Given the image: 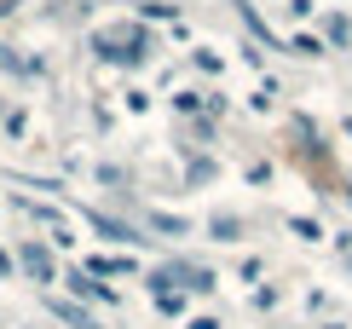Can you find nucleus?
Wrapping results in <instances>:
<instances>
[{
    "mask_svg": "<svg viewBox=\"0 0 352 329\" xmlns=\"http://www.w3.org/2000/svg\"><path fill=\"white\" fill-rule=\"evenodd\" d=\"M23 266H29V272H35V283H52V260H47V248L23 243Z\"/></svg>",
    "mask_w": 352,
    "mask_h": 329,
    "instance_id": "nucleus-1",
    "label": "nucleus"
},
{
    "mask_svg": "<svg viewBox=\"0 0 352 329\" xmlns=\"http://www.w3.org/2000/svg\"><path fill=\"white\" fill-rule=\"evenodd\" d=\"M64 283H69V289H76V295H87V301H104V289H98V283L87 277V272H76V277H64Z\"/></svg>",
    "mask_w": 352,
    "mask_h": 329,
    "instance_id": "nucleus-2",
    "label": "nucleus"
},
{
    "mask_svg": "<svg viewBox=\"0 0 352 329\" xmlns=\"http://www.w3.org/2000/svg\"><path fill=\"white\" fill-rule=\"evenodd\" d=\"M52 312H58V318H69V323H76V329H93V318H87V312H76V306H64V301H58Z\"/></svg>",
    "mask_w": 352,
    "mask_h": 329,
    "instance_id": "nucleus-3",
    "label": "nucleus"
}]
</instances>
